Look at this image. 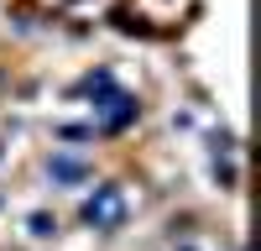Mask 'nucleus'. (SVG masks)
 <instances>
[{
	"label": "nucleus",
	"instance_id": "f257e3e1",
	"mask_svg": "<svg viewBox=\"0 0 261 251\" xmlns=\"http://www.w3.org/2000/svg\"><path fill=\"white\" fill-rule=\"evenodd\" d=\"M84 220L99 225V230L120 225V220H125V194H120V183H99L94 194H89V204H84Z\"/></svg>",
	"mask_w": 261,
	"mask_h": 251
},
{
	"label": "nucleus",
	"instance_id": "20e7f679",
	"mask_svg": "<svg viewBox=\"0 0 261 251\" xmlns=\"http://www.w3.org/2000/svg\"><path fill=\"white\" fill-rule=\"evenodd\" d=\"M53 230H58L53 215H32V236H53Z\"/></svg>",
	"mask_w": 261,
	"mask_h": 251
},
{
	"label": "nucleus",
	"instance_id": "f03ea898",
	"mask_svg": "<svg viewBox=\"0 0 261 251\" xmlns=\"http://www.w3.org/2000/svg\"><path fill=\"white\" fill-rule=\"evenodd\" d=\"M79 94H84V99H94V105H99V110H110V105H115V99H125V89H120V84H115L110 73H94V79H89V84H84V89H79Z\"/></svg>",
	"mask_w": 261,
	"mask_h": 251
},
{
	"label": "nucleus",
	"instance_id": "7ed1b4c3",
	"mask_svg": "<svg viewBox=\"0 0 261 251\" xmlns=\"http://www.w3.org/2000/svg\"><path fill=\"white\" fill-rule=\"evenodd\" d=\"M47 178H53V183H84V178H89V167H84L79 157L63 152V157H53V162H47Z\"/></svg>",
	"mask_w": 261,
	"mask_h": 251
}]
</instances>
